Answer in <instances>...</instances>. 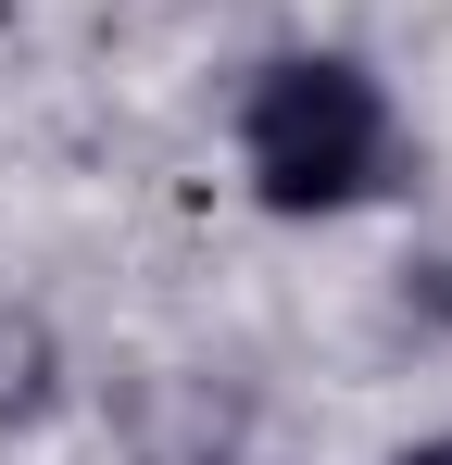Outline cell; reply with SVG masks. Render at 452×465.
I'll use <instances>...</instances> for the list:
<instances>
[{
	"instance_id": "6da1fadb",
	"label": "cell",
	"mask_w": 452,
	"mask_h": 465,
	"mask_svg": "<svg viewBox=\"0 0 452 465\" xmlns=\"http://www.w3.org/2000/svg\"><path fill=\"white\" fill-rule=\"evenodd\" d=\"M239 163H251V189H264L277 214H339V202H365L377 163H389V101H377V76L339 64V51L264 64L251 101H239Z\"/></svg>"
},
{
	"instance_id": "7a4b0ae2",
	"label": "cell",
	"mask_w": 452,
	"mask_h": 465,
	"mask_svg": "<svg viewBox=\"0 0 452 465\" xmlns=\"http://www.w3.org/2000/svg\"><path fill=\"white\" fill-rule=\"evenodd\" d=\"M389 465H452V440H427V453H389Z\"/></svg>"
}]
</instances>
